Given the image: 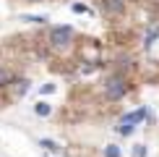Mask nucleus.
I'll return each instance as SVG.
<instances>
[{
  "label": "nucleus",
  "instance_id": "f257e3e1",
  "mask_svg": "<svg viewBox=\"0 0 159 157\" xmlns=\"http://www.w3.org/2000/svg\"><path fill=\"white\" fill-rule=\"evenodd\" d=\"M50 39H52L55 47H68L73 42V26H52Z\"/></svg>",
  "mask_w": 159,
  "mask_h": 157
},
{
  "label": "nucleus",
  "instance_id": "f03ea898",
  "mask_svg": "<svg viewBox=\"0 0 159 157\" xmlns=\"http://www.w3.org/2000/svg\"><path fill=\"white\" fill-rule=\"evenodd\" d=\"M143 115H146V107H141V110H136V113H128L120 121V134L123 136H128L130 131H133V123H138V121H143Z\"/></svg>",
  "mask_w": 159,
  "mask_h": 157
},
{
  "label": "nucleus",
  "instance_id": "7ed1b4c3",
  "mask_svg": "<svg viewBox=\"0 0 159 157\" xmlns=\"http://www.w3.org/2000/svg\"><path fill=\"white\" fill-rule=\"evenodd\" d=\"M125 92H128V87H125V81L120 76H112L107 81V97H110V100H120Z\"/></svg>",
  "mask_w": 159,
  "mask_h": 157
},
{
  "label": "nucleus",
  "instance_id": "20e7f679",
  "mask_svg": "<svg viewBox=\"0 0 159 157\" xmlns=\"http://www.w3.org/2000/svg\"><path fill=\"white\" fill-rule=\"evenodd\" d=\"M26 89H29V81H26V78H18V81H13L11 94L13 97H21V94H26Z\"/></svg>",
  "mask_w": 159,
  "mask_h": 157
},
{
  "label": "nucleus",
  "instance_id": "39448f33",
  "mask_svg": "<svg viewBox=\"0 0 159 157\" xmlns=\"http://www.w3.org/2000/svg\"><path fill=\"white\" fill-rule=\"evenodd\" d=\"M157 37H159V26H149V31H146V39H143V47H151Z\"/></svg>",
  "mask_w": 159,
  "mask_h": 157
},
{
  "label": "nucleus",
  "instance_id": "423d86ee",
  "mask_svg": "<svg viewBox=\"0 0 159 157\" xmlns=\"http://www.w3.org/2000/svg\"><path fill=\"white\" fill-rule=\"evenodd\" d=\"M34 113H37L39 118H47V115L52 113V107H50L47 102H37V105H34Z\"/></svg>",
  "mask_w": 159,
  "mask_h": 157
},
{
  "label": "nucleus",
  "instance_id": "0eeeda50",
  "mask_svg": "<svg viewBox=\"0 0 159 157\" xmlns=\"http://www.w3.org/2000/svg\"><path fill=\"white\" fill-rule=\"evenodd\" d=\"M39 147H42L44 152H60V147H57L55 141H50V139H42V141H39Z\"/></svg>",
  "mask_w": 159,
  "mask_h": 157
},
{
  "label": "nucleus",
  "instance_id": "6e6552de",
  "mask_svg": "<svg viewBox=\"0 0 159 157\" xmlns=\"http://www.w3.org/2000/svg\"><path fill=\"white\" fill-rule=\"evenodd\" d=\"M104 5H107V11L123 13V3H120V0H104Z\"/></svg>",
  "mask_w": 159,
  "mask_h": 157
},
{
  "label": "nucleus",
  "instance_id": "1a4fd4ad",
  "mask_svg": "<svg viewBox=\"0 0 159 157\" xmlns=\"http://www.w3.org/2000/svg\"><path fill=\"white\" fill-rule=\"evenodd\" d=\"M104 157H120V147H115V144H110V147L104 149Z\"/></svg>",
  "mask_w": 159,
  "mask_h": 157
},
{
  "label": "nucleus",
  "instance_id": "9d476101",
  "mask_svg": "<svg viewBox=\"0 0 159 157\" xmlns=\"http://www.w3.org/2000/svg\"><path fill=\"white\" fill-rule=\"evenodd\" d=\"M21 21H29V24H42V21H47L44 16H21Z\"/></svg>",
  "mask_w": 159,
  "mask_h": 157
},
{
  "label": "nucleus",
  "instance_id": "9b49d317",
  "mask_svg": "<svg viewBox=\"0 0 159 157\" xmlns=\"http://www.w3.org/2000/svg\"><path fill=\"white\" fill-rule=\"evenodd\" d=\"M133 157H146V147H143V144H136L133 147Z\"/></svg>",
  "mask_w": 159,
  "mask_h": 157
},
{
  "label": "nucleus",
  "instance_id": "f8f14e48",
  "mask_svg": "<svg viewBox=\"0 0 159 157\" xmlns=\"http://www.w3.org/2000/svg\"><path fill=\"white\" fill-rule=\"evenodd\" d=\"M5 84H11V74H5V71H0V87H5Z\"/></svg>",
  "mask_w": 159,
  "mask_h": 157
},
{
  "label": "nucleus",
  "instance_id": "ddd939ff",
  "mask_svg": "<svg viewBox=\"0 0 159 157\" xmlns=\"http://www.w3.org/2000/svg\"><path fill=\"white\" fill-rule=\"evenodd\" d=\"M52 89H55V84H44V87H42V94H50Z\"/></svg>",
  "mask_w": 159,
  "mask_h": 157
},
{
  "label": "nucleus",
  "instance_id": "4468645a",
  "mask_svg": "<svg viewBox=\"0 0 159 157\" xmlns=\"http://www.w3.org/2000/svg\"><path fill=\"white\" fill-rule=\"evenodd\" d=\"M34 3H37V0H34Z\"/></svg>",
  "mask_w": 159,
  "mask_h": 157
}]
</instances>
